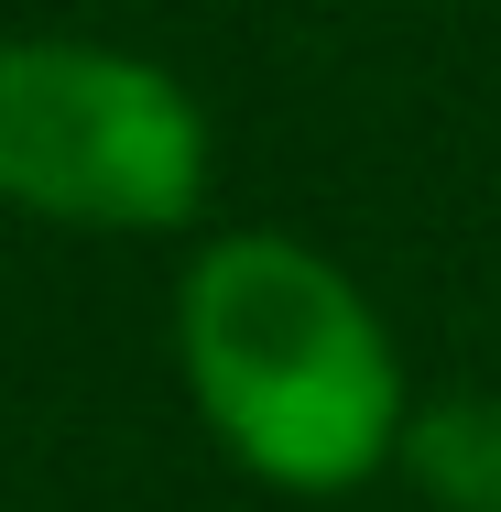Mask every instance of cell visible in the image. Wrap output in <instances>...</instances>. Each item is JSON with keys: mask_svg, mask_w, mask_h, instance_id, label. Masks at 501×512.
<instances>
[{"mask_svg": "<svg viewBox=\"0 0 501 512\" xmlns=\"http://www.w3.org/2000/svg\"><path fill=\"white\" fill-rule=\"evenodd\" d=\"M403 458L447 512H501V404H436L403 436Z\"/></svg>", "mask_w": 501, "mask_h": 512, "instance_id": "obj_3", "label": "cell"}, {"mask_svg": "<svg viewBox=\"0 0 501 512\" xmlns=\"http://www.w3.org/2000/svg\"><path fill=\"white\" fill-rule=\"evenodd\" d=\"M197 109L164 66L99 44H0V197L77 229H164L197 207Z\"/></svg>", "mask_w": 501, "mask_h": 512, "instance_id": "obj_2", "label": "cell"}, {"mask_svg": "<svg viewBox=\"0 0 501 512\" xmlns=\"http://www.w3.org/2000/svg\"><path fill=\"white\" fill-rule=\"evenodd\" d=\"M186 382L284 491H349L393 447L382 327L295 240H218L186 273Z\"/></svg>", "mask_w": 501, "mask_h": 512, "instance_id": "obj_1", "label": "cell"}]
</instances>
